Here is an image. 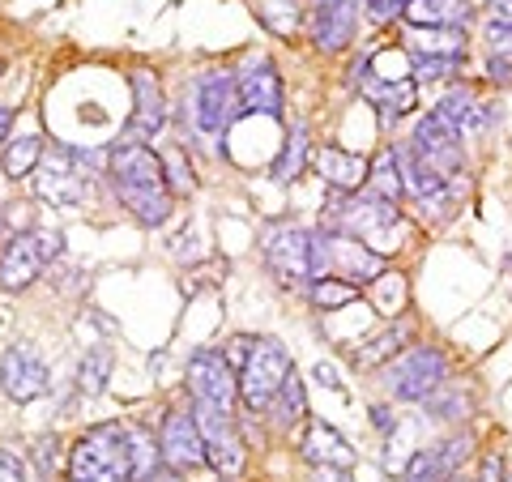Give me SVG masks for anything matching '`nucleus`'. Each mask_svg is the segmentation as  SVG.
Returning a JSON list of instances; mask_svg holds the SVG:
<instances>
[{
  "label": "nucleus",
  "instance_id": "1",
  "mask_svg": "<svg viewBox=\"0 0 512 482\" xmlns=\"http://www.w3.org/2000/svg\"><path fill=\"white\" fill-rule=\"evenodd\" d=\"M107 163L124 210H133V218L146 222V227H163L171 218V188L163 175V158L150 146H141V141H116Z\"/></svg>",
  "mask_w": 512,
  "mask_h": 482
},
{
  "label": "nucleus",
  "instance_id": "2",
  "mask_svg": "<svg viewBox=\"0 0 512 482\" xmlns=\"http://www.w3.org/2000/svg\"><path fill=\"white\" fill-rule=\"evenodd\" d=\"M329 227L355 235L359 244H367L376 256L397 252L410 239V227H406L402 210H397L393 201H380L376 192H342Z\"/></svg>",
  "mask_w": 512,
  "mask_h": 482
},
{
  "label": "nucleus",
  "instance_id": "3",
  "mask_svg": "<svg viewBox=\"0 0 512 482\" xmlns=\"http://www.w3.org/2000/svg\"><path fill=\"white\" fill-rule=\"evenodd\" d=\"M69 482H137L133 453H128V427H90L69 453Z\"/></svg>",
  "mask_w": 512,
  "mask_h": 482
},
{
  "label": "nucleus",
  "instance_id": "4",
  "mask_svg": "<svg viewBox=\"0 0 512 482\" xmlns=\"http://www.w3.org/2000/svg\"><path fill=\"white\" fill-rule=\"evenodd\" d=\"M308 252H312V282L316 278H342L350 286H359V282H376L384 273V256H376L367 244H359L355 235H346L338 227L312 231Z\"/></svg>",
  "mask_w": 512,
  "mask_h": 482
},
{
  "label": "nucleus",
  "instance_id": "5",
  "mask_svg": "<svg viewBox=\"0 0 512 482\" xmlns=\"http://www.w3.org/2000/svg\"><path fill=\"white\" fill-rule=\"evenodd\" d=\"M235 116H239L235 77L231 73H201L197 82H192L188 103H184V124H192V133L214 146V141L231 128Z\"/></svg>",
  "mask_w": 512,
  "mask_h": 482
},
{
  "label": "nucleus",
  "instance_id": "6",
  "mask_svg": "<svg viewBox=\"0 0 512 482\" xmlns=\"http://www.w3.org/2000/svg\"><path fill=\"white\" fill-rule=\"evenodd\" d=\"M448 380V359L436 346H410L389 363V393L397 401H427L444 389Z\"/></svg>",
  "mask_w": 512,
  "mask_h": 482
},
{
  "label": "nucleus",
  "instance_id": "7",
  "mask_svg": "<svg viewBox=\"0 0 512 482\" xmlns=\"http://www.w3.org/2000/svg\"><path fill=\"white\" fill-rule=\"evenodd\" d=\"M291 355H286V346L274 342V337H265V342L252 346V355L244 359L239 367V397H244L248 410H269V401L278 397L282 380L291 376Z\"/></svg>",
  "mask_w": 512,
  "mask_h": 482
},
{
  "label": "nucleus",
  "instance_id": "8",
  "mask_svg": "<svg viewBox=\"0 0 512 482\" xmlns=\"http://www.w3.org/2000/svg\"><path fill=\"white\" fill-rule=\"evenodd\" d=\"M60 231H26L0 252V291H26L43 273V265L60 252Z\"/></svg>",
  "mask_w": 512,
  "mask_h": 482
},
{
  "label": "nucleus",
  "instance_id": "9",
  "mask_svg": "<svg viewBox=\"0 0 512 482\" xmlns=\"http://www.w3.org/2000/svg\"><path fill=\"white\" fill-rule=\"evenodd\" d=\"M192 419H197V427H201L205 461H210L222 478H235L239 470H244V461H248V448H244V436H239V427L231 419V410L201 406V401H197Z\"/></svg>",
  "mask_w": 512,
  "mask_h": 482
},
{
  "label": "nucleus",
  "instance_id": "10",
  "mask_svg": "<svg viewBox=\"0 0 512 482\" xmlns=\"http://www.w3.org/2000/svg\"><path fill=\"white\" fill-rule=\"evenodd\" d=\"M261 252H265V265L269 273L282 282V286H299V282H312V252H308V235L291 222H274V227L261 231Z\"/></svg>",
  "mask_w": 512,
  "mask_h": 482
},
{
  "label": "nucleus",
  "instance_id": "11",
  "mask_svg": "<svg viewBox=\"0 0 512 482\" xmlns=\"http://www.w3.org/2000/svg\"><path fill=\"white\" fill-rule=\"evenodd\" d=\"M188 389L201 406L231 410L239 401V372L227 363L222 350L201 346V350H192V359H188Z\"/></svg>",
  "mask_w": 512,
  "mask_h": 482
},
{
  "label": "nucleus",
  "instance_id": "12",
  "mask_svg": "<svg viewBox=\"0 0 512 482\" xmlns=\"http://www.w3.org/2000/svg\"><path fill=\"white\" fill-rule=\"evenodd\" d=\"M35 192L47 205H60V210H73V205L86 201L90 180L86 171L77 167V154L73 150H52L39 158L35 167Z\"/></svg>",
  "mask_w": 512,
  "mask_h": 482
},
{
  "label": "nucleus",
  "instance_id": "13",
  "mask_svg": "<svg viewBox=\"0 0 512 482\" xmlns=\"http://www.w3.org/2000/svg\"><path fill=\"white\" fill-rule=\"evenodd\" d=\"M414 154H419L440 180H453L461 163H466V158H461V133L444 116H436V111L423 116L419 128H414Z\"/></svg>",
  "mask_w": 512,
  "mask_h": 482
},
{
  "label": "nucleus",
  "instance_id": "14",
  "mask_svg": "<svg viewBox=\"0 0 512 482\" xmlns=\"http://www.w3.org/2000/svg\"><path fill=\"white\" fill-rule=\"evenodd\" d=\"M158 457H163V465L175 474H188V470H197V465H205V440H201V427L192 414L171 410L163 419V431H158Z\"/></svg>",
  "mask_w": 512,
  "mask_h": 482
},
{
  "label": "nucleus",
  "instance_id": "15",
  "mask_svg": "<svg viewBox=\"0 0 512 482\" xmlns=\"http://www.w3.org/2000/svg\"><path fill=\"white\" fill-rule=\"evenodd\" d=\"M0 389L9 401H35L47 393V363L30 342H18L0 355Z\"/></svg>",
  "mask_w": 512,
  "mask_h": 482
},
{
  "label": "nucleus",
  "instance_id": "16",
  "mask_svg": "<svg viewBox=\"0 0 512 482\" xmlns=\"http://www.w3.org/2000/svg\"><path fill=\"white\" fill-rule=\"evenodd\" d=\"M167 128V99L163 86L150 69H133V120H128V137L124 141H154Z\"/></svg>",
  "mask_w": 512,
  "mask_h": 482
},
{
  "label": "nucleus",
  "instance_id": "17",
  "mask_svg": "<svg viewBox=\"0 0 512 482\" xmlns=\"http://www.w3.org/2000/svg\"><path fill=\"white\" fill-rule=\"evenodd\" d=\"M355 18H359V0H312L308 35L320 52H342L350 35H355Z\"/></svg>",
  "mask_w": 512,
  "mask_h": 482
},
{
  "label": "nucleus",
  "instance_id": "18",
  "mask_svg": "<svg viewBox=\"0 0 512 482\" xmlns=\"http://www.w3.org/2000/svg\"><path fill=\"white\" fill-rule=\"evenodd\" d=\"M397 154V167H402V188H406V197L419 205V210L427 214H448V180H440L436 171H431L427 163L414 150H393Z\"/></svg>",
  "mask_w": 512,
  "mask_h": 482
},
{
  "label": "nucleus",
  "instance_id": "19",
  "mask_svg": "<svg viewBox=\"0 0 512 482\" xmlns=\"http://www.w3.org/2000/svg\"><path fill=\"white\" fill-rule=\"evenodd\" d=\"M235 94H239V111H261V116H282V82L269 60H252L244 64V73L235 77Z\"/></svg>",
  "mask_w": 512,
  "mask_h": 482
},
{
  "label": "nucleus",
  "instance_id": "20",
  "mask_svg": "<svg viewBox=\"0 0 512 482\" xmlns=\"http://www.w3.org/2000/svg\"><path fill=\"white\" fill-rule=\"evenodd\" d=\"M299 453H303V461L333 465V470H350V465H355V448H350V440L342 436V431H333L329 423H320V419H312L308 431H303Z\"/></svg>",
  "mask_w": 512,
  "mask_h": 482
},
{
  "label": "nucleus",
  "instance_id": "21",
  "mask_svg": "<svg viewBox=\"0 0 512 482\" xmlns=\"http://www.w3.org/2000/svg\"><path fill=\"white\" fill-rule=\"evenodd\" d=\"M402 18L414 30H466V22L474 18L470 0H406Z\"/></svg>",
  "mask_w": 512,
  "mask_h": 482
},
{
  "label": "nucleus",
  "instance_id": "22",
  "mask_svg": "<svg viewBox=\"0 0 512 482\" xmlns=\"http://www.w3.org/2000/svg\"><path fill=\"white\" fill-rule=\"evenodd\" d=\"M436 116H444L461 137H478V133H483V128L491 124V107H487V103H478V99H474V90L453 86V90H448L444 99H440Z\"/></svg>",
  "mask_w": 512,
  "mask_h": 482
},
{
  "label": "nucleus",
  "instance_id": "23",
  "mask_svg": "<svg viewBox=\"0 0 512 482\" xmlns=\"http://www.w3.org/2000/svg\"><path fill=\"white\" fill-rule=\"evenodd\" d=\"M367 158L359 154H346L338 146H325L316 154V171H320V180H325L329 188H338V192H359L367 184Z\"/></svg>",
  "mask_w": 512,
  "mask_h": 482
},
{
  "label": "nucleus",
  "instance_id": "24",
  "mask_svg": "<svg viewBox=\"0 0 512 482\" xmlns=\"http://www.w3.org/2000/svg\"><path fill=\"white\" fill-rule=\"evenodd\" d=\"M359 90L367 94V99H372L380 111H384V116H406V111L414 107V99H419V90H414V82H376V77L372 73H367L363 69V64H359Z\"/></svg>",
  "mask_w": 512,
  "mask_h": 482
},
{
  "label": "nucleus",
  "instance_id": "25",
  "mask_svg": "<svg viewBox=\"0 0 512 482\" xmlns=\"http://www.w3.org/2000/svg\"><path fill=\"white\" fill-rule=\"evenodd\" d=\"M406 342H410V320H402V325L376 333L372 342L359 346L355 355H350V363H355L359 372H372V367H380V363H393V355H402Z\"/></svg>",
  "mask_w": 512,
  "mask_h": 482
},
{
  "label": "nucleus",
  "instance_id": "26",
  "mask_svg": "<svg viewBox=\"0 0 512 482\" xmlns=\"http://www.w3.org/2000/svg\"><path fill=\"white\" fill-rule=\"evenodd\" d=\"M367 192H376L380 201H402L406 188H402V167H397V154L393 150H380L367 167Z\"/></svg>",
  "mask_w": 512,
  "mask_h": 482
},
{
  "label": "nucleus",
  "instance_id": "27",
  "mask_svg": "<svg viewBox=\"0 0 512 482\" xmlns=\"http://www.w3.org/2000/svg\"><path fill=\"white\" fill-rule=\"evenodd\" d=\"M308 124H295L291 128V137H286V146H282V154H278V163H274V180L278 184H291V180H299L303 175V167H308Z\"/></svg>",
  "mask_w": 512,
  "mask_h": 482
},
{
  "label": "nucleus",
  "instance_id": "28",
  "mask_svg": "<svg viewBox=\"0 0 512 482\" xmlns=\"http://www.w3.org/2000/svg\"><path fill=\"white\" fill-rule=\"evenodd\" d=\"M410 47H414V56H448V60H466V30H419Z\"/></svg>",
  "mask_w": 512,
  "mask_h": 482
},
{
  "label": "nucleus",
  "instance_id": "29",
  "mask_svg": "<svg viewBox=\"0 0 512 482\" xmlns=\"http://www.w3.org/2000/svg\"><path fill=\"white\" fill-rule=\"evenodd\" d=\"M269 410H274V423L278 427H295L303 414H308V397H303V380L291 372L282 380V389H278V397L269 401Z\"/></svg>",
  "mask_w": 512,
  "mask_h": 482
},
{
  "label": "nucleus",
  "instance_id": "30",
  "mask_svg": "<svg viewBox=\"0 0 512 482\" xmlns=\"http://www.w3.org/2000/svg\"><path fill=\"white\" fill-rule=\"evenodd\" d=\"M111 380V350L107 346H90L82 367H77V389H82L86 397H99L107 389Z\"/></svg>",
  "mask_w": 512,
  "mask_h": 482
},
{
  "label": "nucleus",
  "instance_id": "31",
  "mask_svg": "<svg viewBox=\"0 0 512 482\" xmlns=\"http://www.w3.org/2000/svg\"><path fill=\"white\" fill-rule=\"evenodd\" d=\"M39 158H43V141L39 137H18V141H9V150H5V175L9 180H22V175H30L39 167Z\"/></svg>",
  "mask_w": 512,
  "mask_h": 482
},
{
  "label": "nucleus",
  "instance_id": "32",
  "mask_svg": "<svg viewBox=\"0 0 512 482\" xmlns=\"http://www.w3.org/2000/svg\"><path fill=\"white\" fill-rule=\"evenodd\" d=\"M308 295H312L316 308L333 312V308H346V303H355V299H359V286H350V282H342V278H316V282L308 286Z\"/></svg>",
  "mask_w": 512,
  "mask_h": 482
},
{
  "label": "nucleus",
  "instance_id": "33",
  "mask_svg": "<svg viewBox=\"0 0 512 482\" xmlns=\"http://www.w3.org/2000/svg\"><path fill=\"white\" fill-rule=\"evenodd\" d=\"M363 69L376 77V82H410V56L406 52H376L372 60H363Z\"/></svg>",
  "mask_w": 512,
  "mask_h": 482
},
{
  "label": "nucleus",
  "instance_id": "34",
  "mask_svg": "<svg viewBox=\"0 0 512 482\" xmlns=\"http://www.w3.org/2000/svg\"><path fill=\"white\" fill-rule=\"evenodd\" d=\"M256 9H261V22L278 35L299 30V0H256Z\"/></svg>",
  "mask_w": 512,
  "mask_h": 482
},
{
  "label": "nucleus",
  "instance_id": "35",
  "mask_svg": "<svg viewBox=\"0 0 512 482\" xmlns=\"http://www.w3.org/2000/svg\"><path fill=\"white\" fill-rule=\"evenodd\" d=\"M128 453H133L137 482L146 474H154V461H163V457H158V448H154V436H150V431H141V427H128Z\"/></svg>",
  "mask_w": 512,
  "mask_h": 482
},
{
  "label": "nucleus",
  "instance_id": "36",
  "mask_svg": "<svg viewBox=\"0 0 512 482\" xmlns=\"http://www.w3.org/2000/svg\"><path fill=\"white\" fill-rule=\"evenodd\" d=\"M163 158V175H167V188L171 192H192L197 188V180H192V167L184 163V150L180 146H171L167 154H158Z\"/></svg>",
  "mask_w": 512,
  "mask_h": 482
},
{
  "label": "nucleus",
  "instance_id": "37",
  "mask_svg": "<svg viewBox=\"0 0 512 482\" xmlns=\"http://www.w3.org/2000/svg\"><path fill=\"white\" fill-rule=\"evenodd\" d=\"M372 286H376V303H380V312H384V316H393L397 308H402L406 286H402V278H397V273H380Z\"/></svg>",
  "mask_w": 512,
  "mask_h": 482
},
{
  "label": "nucleus",
  "instance_id": "38",
  "mask_svg": "<svg viewBox=\"0 0 512 482\" xmlns=\"http://www.w3.org/2000/svg\"><path fill=\"white\" fill-rule=\"evenodd\" d=\"M444 478H448V474L440 470L436 448H427V453H414L410 470H406V482H444Z\"/></svg>",
  "mask_w": 512,
  "mask_h": 482
},
{
  "label": "nucleus",
  "instance_id": "39",
  "mask_svg": "<svg viewBox=\"0 0 512 482\" xmlns=\"http://www.w3.org/2000/svg\"><path fill=\"white\" fill-rule=\"evenodd\" d=\"M487 47H491V60H512V22L491 18L487 22Z\"/></svg>",
  "mask_w": 512,
  "mask_h": 482
},
{
  "label": "nucleus",
  "instance_id": "40",
  "mask_svg": "<svg viewBox=\"0 0 512 482\" xmlns=\"http://www.w3.org/2000/svg\"><path fill=\"white\" fill-rule=\"evenodd\" d=\"M461 60H448V56H414L410 60V69L423 77V82H436V77H444V73H453Z\"/></svg>",
  "mask_w": 512,
  "mask_h": 482
},
{
  "label": "nucleus",
  "instance_id": "41",
  "mask_svg": "<svg viewBox=\"0 0 512 482\" xmlns=\"http://www.w3.org/2000/svg\"><path fill=\"white\" fill-rule=\"evenodd\" d=\"M406 13V0H367V18L372 22H393Z\"/></svg>",
  "mask_w": 512,
  "mask_h": 482
},
{
  "label": "nucleus",
  "instance_id": "42",
  "mask_svg": "<svg viewBox=\"0 0 512 482\" xmlns=\"http://www.w3.org/2000/svg\"><path fill=\"white\" fill-rule=\"evenodd\" d=\"M0 482H26V470L22 461L9 453V448H0Z\"/></svg>",
  "mask_w": 512,
  "mask_h": 482
},
{
  "label": "nucleus",
  "instance_id": "43",
  "mask_svg": "<svg viewBox=\"0 0 512 482\" xmlns=\"http://www.w3.org/2000/svg\"><path fill=\"white\" fill-rule=\"evenodd\" d=\"M478 482H504V461L500 457H483V474Z\"/></svg>",
  "mask_w": 512,
  "mask_h": 482
},
{
  "label": "nucleus",
  "instance_id": "44",
  "mask_svg": "<svg viewBox=\"0 0 512 482\" xmlns=\"http://www.w3.org/2000/svg\"><path fill=\"white\" fill-rule=\"evenodd\" d=\"M312 482H355V478H350V470H333V465H316Z\"/></svg>",
  "mask_w": 512,
  "mask_h": 482
},
{
  "label": "nucleus",
  "instance_id": "45",
  "mask_svg": "<svg viewBox=\"0 0 512 482\" xmlns=\"http://www.w3.org/2000/svg\"><path fill=\"white\" fill-rule=\"evenodd\" d=\"M316 380H320V384H329V389H338V372H333L329 363H316Z\"/></svg>",
  "mask_w": 512,
  "mask_h": 482
},
{
  "label": "nucleus",
  "instance_id": "46",
  "mask_svg": "<svg viewBox=\"0 0 512 482\" xmlns=\"http://www.w3.org/2000/svg\"><path fill=\"white\" fill-rule=\"evenodd\" d=\"M491 77H500V82H512V60H491Z\"/></svg>",
  "mask_w": 512,
  "mask_h": 482
},
{
  "label": "nucleus",
  "instance_id": "47",
  "mask_svg": "<svg viewBox=\"0 0 512 482\" xmlns=\"http://www.w3.org/2000/svg\"><path fill=\"white\" fill-rule=\"evenodd\" d=\"M141 482H180V474H175V470H154V474H146Z\"/></svg>",
  "mask_w": 512,
  "mask_h": 482
},
{
  "label": "nucleus",
  "instance_id": "48",
  "mask_svg": "<svg viewBox=\"0 0 512 482\" xmlns=\"http://www.w3.org/2000/svg\"><path fill=\"white\" fill-rule=\"evenodd\" d=\"M9 124H13V111H9V107H0V141L9 137Z\"/></svg>",
  "mask_w": 512,
  "mask_h": 482
},
{
  "label": "nucleus",
  "instance_id": "49",
  "mask_svg": "<svg viewBox=\"0 0 512 482\" xmlns=\"http://www.w3.org/2000/svg\"><path fill=\"white\" fill-rule=\"evenodd\" d=\"M444 482H461V474H453V478H444Z\"/></svg>",
  "mask_w": 512,
  "mask_h": 482
},
{
  "label": "nucleus",
  "instance_id": "50",
  "mask_svg": "<svg viewBox=\"0 0 512 482\" xmlns=\"http://www.w3.org/2000/svg\"><path fill=\"white\" fill-rule=\"evenodd\" d=\"M0 222H5V210H0Z\"/></svg>",
  "mask_w": 512,
  "mask_h": 482
}]
</instances>
